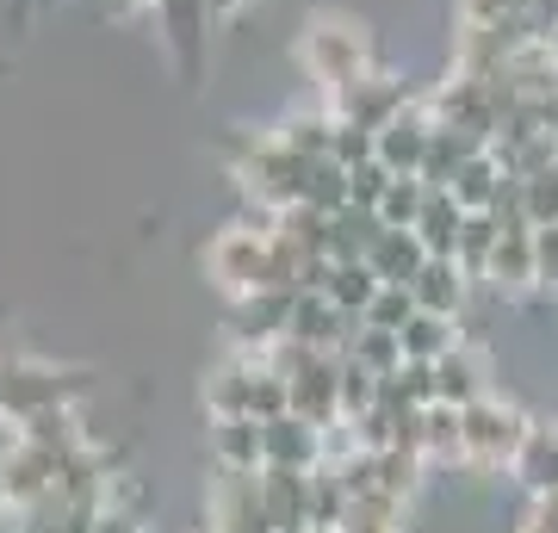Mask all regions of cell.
Returning a JSON list of instances; mask_svg holds the SVG:
<instances>
[{
    "instance_id": "obj_1",
    "label": "cell",
    "mask_w": 558,
    "mask_h": 533,
    "mask_svg": "<svg viewBox=\"0 0 558 533\" xmlns=\"http://www.w3.org/2000/svg\"><path fill=\"white\" fill-rule=\"evenodd\" d=\"M299 62H304V75L317 81L329 99L379 69V62H373V38H366V25L348 20V13H317V20L304 25Z\"/></svg>"
},
{
    "instance_id": "obj_2",
    "label": "cell",
    "mask_w": 558,
    "mask_h": 533,
    "mask_svg": "<svg viewBox=\"0 0 558 533\" xmlns=\"http://www.w3.org/2000/svg\"><path fill=\"white\" fill-rule=\"evenodd\" d=\"M156 20H161V44L174 57L180 81L193 87L205 75V32H211V0H156Z\"/></svg>"
},
{
    "instance_id": "obj_3",
    "label": "cell",
    "mask_w": 558,
    "mask_h": 533,
    "mask_svg": "<svg viewBox=\"0 0 558 533\" xmlns=\"http://www.w3.org/2000/svg\"><path fill=\"white\" fill-rule=\"evenodd\" d=\"M410 87H403L398 75H385V69H373L366 81H354V87H341L336 94V119H348V124H366V131H379V124H391L410 106Z\"/></svg>"
},
{
    "instance_id": "obj_4",
    "label": "cell",
    "mask_w": 558,
    "mask_h": 533,
    "mask_svg": "<svg viewBox=\"0 0 558 533\" xmlns=\"http://www.w3.org/2000/svg\"><path fill=\"white\" fill-rule=\"evenodd\" d=\"M428 149H435V112L416 106V99H410L391 124H379V161L391 174H422Z\"/></svg>"
},
{
    "instance_id": "obj_5",
    "label": "cell",
    "mask_w": 558,
    "mask_h": 533,
    "mask_svg": "<svg viewBox=\"0 0 558 533\" xmlns=\"http://www.w3.org/2000/svg\"><path fill=\"white\" fill-rule=\"evenodd\" d=\"M490 180H497V161L478 149V156L453 174V198H459V205H484V198H490Z\"/></svg>"
},
{
    "instance_id": "obj_6",
    "label": "cell",
    "mask_w": 558,
    "mask_h": 533,
    "mask_svg": "<svg viewBox=\"0 0 558 533\" xmlns=\"http://www.w3.org/2000/svg\"><path fill=\"white\" fill-rule=\"evenodd\" d=\"M527 198H534V218H546V211L558 218V168H546V174L527 180Z\"/></svg>"
},
{
    "instance_id": "obj_7",
    "label": "cell",
    "mask_w": 558,
    "mask_h": 533,
    "mask_svg": "<svg viewBox=\"0 0 558 533\" xmlns=\"http://www.w3.org/2000/svg\"><path fill=\"white\" fill-rule=\"evenodd\" d=\"M112 13H137V7H156V0H106Z\"/></svg>"
},
{
    "instance_id": "obj_8",
    "label": "cell",
    "mask_w": 558,
    "mask_h": 533,
    "mask_svg": "<svg viewBox=\"0 0 558 533\" xmlns=\"http://www.w3.org/2000/svg\"><path fill=\"white\" fill-rule=\"evenodd\" d=\"M248 0H211V13H242Z\"/></svg>"
},
{
    "instance_id": "obj_9",
    "label": "cell",
    "mask_w": 558,
    "mask_h": 533,
    "mask_svg": "<svg viewBox=\"0 0 558 533\" xmlns=\"http://www.w3.org/2000/svg\"><path fill=\"white\" fill-rule=\"evenodd\" d=\"M44 7H50V0H44Z\"/></svg>"
}]
</instances>
